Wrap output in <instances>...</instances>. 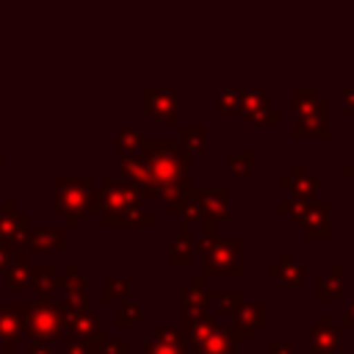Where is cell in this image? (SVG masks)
<instances>
[{
    "label": "cell",
    "instance_id": "e0dca14e",
    "mask_svg": "<svg viewBox=\"0 0 354 354\" xmlns=\"http://www.w3.org/2000/svg\"><path fill=\"white\" fill-rule=\"evenodd\" d=\"M0 241H11V243H19V241H28V218L22 213L14 210V205H6V213L0 216Z\"/></svg>",
    "mask_w": 354,
    "mask_h": 354
},
{
    "label": "cell",
    "instance_id": "60d3db41",
    "mask_svg": "<svg viewBox=\"0 0 354 354\" xmlns=\"http://www.w3.org/2000/svg\"><path fill=\"white\" fill-rule=\"evenodd\" d=\"M94 348L86 343V340H77V337H72L69 343H66V354H91Z\"/></svg>",
    "mask_w": 354,
    "mask_h": 354
},
{
    "label": "cell",
    "instance_id": "7bdbcfd3",
    "mask_svg": "<svg viewBox=\"0 0 354 354\" xmlns=\"http://www.w3.org/2000/svg\"><path fill=\"white\" fill-rule=\"evenodd\" d=\"M340 321H343V326H348V329L354 326V301H346V304H343V318H340Z\"/></svg>",
    "mask_w": 354,
    "mask_h": 354
},
{
    "label": "cell",
    "instance_id": "f35d334b",
    "mask_svg": "<svg viewBox=\"0 0 354 354\" xmlns=\"http://www.w3.org/2000/svg\"><path fill=\"white\" fill-rule=\"evenodd\" d=\"M266 354H293V343L285 337H268Z\"/></svg>",
    "mask_w": 354,
    "mask_h": 354
},
{
    "label": "cell",
    "instance_id": "e575fe53",
    "mask_svg": "<svg viewBox=\"0 0 354 354\" xmlns=\"http://www.w3.org/2000/svg\"><path fill=\"white\" fill-rule=\"evenodd\" d=\"M310 205H313V202H307V199H299V196H288V199H282V202H279V210H285L288 216H293L296 221H301Z\"/></svg>",
    "mask_w": 354,
    "mask_h": 354
},
{
    "label": "cell",
    "instance_id": "5bb4252c",
    "mask_svg": "<svg viewBox=\"0 0 354 354\" xmlns=\"http://www.w3.org/2000/svg\"><path fill=\"white\" fill-rule=\"evenodd\" d=\"M290 102H293L299 116H313V113L326 116V111H329V100L318 97V91L313 86H296L290 91Z\"/></svg>",
    "mask_w": 354,
    "mask_h": 354
},
{
    "label": "cell",
    "instance_id": "ab89813d",
    "mask_svg": "<svg viewBox=\"0 0 354 354\" xmlns=\"http://www.w3.org/2000/svg\"><path fill=\"white\" fill-rule=\"evenodd\" d=\"M127 351H130V346L122 337H113V340H105L102 343V354H127Z\"/></svg>",
    "mask_w": 354,
    "mask_h": 354
},
{
    "label": "cell",
    "instance_id": "4316f807",
    "mask_svg": "<svg viewBox=\"0 0 354 354\" xmlns=\"http://www.w3.org/2000/svg\"><path fill=\"white\" fill-rule=\"evenodd\" d=\"M138 147H141V127L138 124H119L116 127V149H119V155L138 152Z\"/></svg>",
    "mask_w": 354,
    "mask_h": 354
},
{
    "label": "cell",
    "instance_id": "484cf974",
    "mask_svg": "<svg viewBox=\"0 0 354 354\" xmlns=\"http://www.w3.org/2000/svg\"><path fill=\"white\" fill-rule=\"evenodd\" d=\"M8 266V285L11 288H28L30 285V263H28V254L25 252H17Z\"/></svg>",
    "mask_w": 354,
    "mask_h": 354
},
{
    "label": "cell",
    "instance_id": "8992f818",
    "mask_svg": "<svg viewBox=\"0 0 354 354\" xmlns=\"http://www.w3.org/2000/svg\"><path fill=\"white\" fill-rule=\"evenodd\" d=\"M216 326H218V318L210 310H183L180 324H177V335L191 348V346L202 343Z\"/></svg>",
    "mask_w": 354,
    "mask_h": 354
},
{
    "label": "cell",
    "instance_id": "836d02e7",
    "mask_svg": "<svg viewBox=\"0 0 354 354\" xmlns=\"http://www.w3.org/2000/svg\"><path fill=\"white\" fill-rule=\"evenodd\" d=\"M144 354H191V348L185 343H174V346H163V343H155V340H144L141 343Z\"/></svg>",
    "mask_w": 354,
    "mask_h": 354
},
{
    "label": "cell",
    "instance_id": "3957f363",
    "mask_svg": "<svg viewBox=\"0 0 354 354\" xmlns=\"http://www.w3.org/2000/svg\"><path fill=\"white\" fill-rule=\"evenodd\" d=\"M205 252V277L213 274H227V277H241L243 274V241L230 235V238H216Z\"/></svg>",
    "mask_w": 354,
    "mask_h": 354
},
{
    "label": "cell",
    "instance_id": "5b68a950",
    "mask_svg": "<svg viewBox=\"0 0 354 354\" xmlns=\"http://www.w3.org/2000/svg\"><path fill=\"white\" fill-rule=\"evenodd\" d=\"M64 326L77 337V340H86L91 348H102L105 337H102V324L94 313L88 310H69L64 304Z\"/></svg>",
    "mask_w": 354,
    "mask_h": 354
},
{
    "label": "cell",
    "instance_id": "d590c367",
    "mask_svg": "<svg viewBox=\"0 0 354 354\" xmlns=\"http://www.w3.org/2000/svg\"><path fill=\"white\" fill-rule=\"evenodd\" d=\"M124 293H127V279L124 277H105V290H102L105 301H116Z\"/></svg>",
    "mask_w": 354,
    "mask_h": 354
},
{
    "label": "cell",
    "instance_id": "ac0fdd59",
    "mask_svg": "<svg viewBox=\"0 0 354 354\" xmlns=\"http://www.w3.org/2000/svg\"><path fill=\"white\" fill-rule=\"evenodd\" d=\"M340 296H343V266L332 263L329 271L315 279V299L329 301V299H340Z\"/></svg>",
    "mask_w": 354,
    "mask_h": 354
},
{
    "label": "cell",
    "instance_id": "277c9868",
    "mask_svg": "<svg viewBox=\"0 0 354 354\" xmlns=\"http://www.w3.org/2000/svg\"><path fill=\"white\" fill-rule=\"evenodd\" d=\"M91 180L88 177H55V210L66 216V224H77V216L88 207Z\"/></svg>",
    "mask_w": 354,
    "mask_h": 354
},
{
    "label": "cell",
    "instance_id": "74e56055",
    "mask_svg": "<svg viewBox=\"0 0 354 354\" xmlns=\"http://www.w3.org/2000/svg\"><path fill=\"white\" fill-rule=\"evenodd\" d=\"M149 340H155V343H163V346H174V343H183V340H180V335H177V326H155Z\"/></svg>",
    "mask_w": 354,
    "mask_h": 354
},
{
    "label": "cell",
    "instance_id": "4fadbf2b",
    "mask_svg": "<svg viewBox=\"0 0 354 354\" xmlns=\"http://www.w3.org/2000/svg\"><path fill=\"white\" fill-rule=\"evenodd\" d=\"M232 324H238V326H243L249 332L266 329L268 326V304L266 301H257V299L241 301L238 310L232 313Z\"/></svg>",
    "mask_w": 354,
    "mask_h": 354
},
{
    "label": "cell",
    "instance_id": "7a4b0ae2",
    "mask_svg": "<svg viewBox=\"0 0 354 354\" xmlns=\"http://www.w3.org/2000/svg\"><path fill=\"white\" fill-rule=\"evenodd\" d=\"M19 318L28 335H33L39 343L44 337L61 335L64 329V304L55 301H36V304H19Z\"/></svg>",
    "mask_w": 354,
    "mask_h": 354
},
{
    "label": "cell",
    "instance_id": "2e32d148",
    "mask_svg": "<svg viewBox=\"0 0 354 354\" xmlns=\"http://www.w3.org/2000/svg\"><path fill=\"white\" fill-rule=\"evenodd\" d=\"M277 277L282 279L285 288H301V285H304L307 271H304L301 263H296L293 249H282V252H279V260H277Z\"/></svg>",
    "mask_w": 354,
    "mask_h": 354
},
{
    "label": "cell",
    "instance_id": "9a60e30c",
    "mask_svg": "<svg viewBox=\"0 0 354 354\" xmlns=\"http://www.w3.org/2000/svg\"><path fill=\"white\" fill-rule=\"evenodd\" d=\"M194 249H196V238L191 232L188 224H180L177 235L171 238L169 249H166V260L169 263H191L194 260Z\"/></svg>",
    "mask_w": 354,
    "mask_h": 354
},
{
    "label": "cell",
    "instance_id": "44dd1931",
    "mask_svg": "<svg viewBox=\"0 0 354 354\" xmlns=\"http://www.w3.org/2000/svg\"><path fill=\"white\" fill-rule=\"evenodd\" d=\"M102 218H105V224H141V227H149L155 221L152 213H147L141 205H124L119 210L105 213Z\"/></svg>",
    "mask_w": 354,
    "mask_h": 354
},
{
    "label": "cell",
    "instance_id": "cb8c5ba5",
    "mask_svg": "<svg viewBox=\"0 0 354 354\" xmlns=\"http://www.w3.org/2000/svg\"><path fill=\"white\" fill-rule=\"evenodd\" d=\"M22 329V318H19V310H11V307H0V337L6 343V348H14V340Z\"/></svg>",
    "mask_w": 354,
    "mask_h": 354
},
{
    "label": "cell",
    "instance_id": "b9f144b4",
    "mask_svg": "<svg viewBox=\"0 0 354 354\" xmlns=\"http://www.w3.org/2000/svg\"><path fill=\"white\" fill-rule=\"evenodd\" d=\"M343 108H346V113H354V86L343 88Z\"/></svg>",
    "mask_w": 354,
    "mask_h": 354
},
{
    "label": "cell",
    "instance_id": "f6af8a7d",
    "mask_svg": "<svg viewBox=\"0 0 354 354\" xmlns=\"http://www.w3.org/2000/svg\"><path fill=\"white\" fill-rule=\"evenodd\" d=\"M6 263H8V246H6L3 241H0V268H3Z\"/></svg>",
    "mask_w": 354,
    "mask_h": 354
},
{
    "label": "cell",
    "instance_id": "7402d4cb",
    "mask_svg": "<svg viewBox=\"0 0 354 354\" xmlns=\"http://www.w3.org/2000/svg\"><path fill=\"white\" fill-rule=\"evenodd\" d=\"M30 282L41 290L44 301H50L53 290L61 288V277H55V271L47 266V263H39V266H30Z\"/></svg>",
    "mask_w": 354,
    "mask_h": 354
},
{
    "label": "cell",
    "instance_id": "83f0119b",
    "mask_svg": "<svg viewBox=\"0 0 354 354\" xmlns=\"http://www.w3.org/2000/svg\"><path fill=\"white\" fill-rule=\"evenodd\" d=\"M260 108H268V91L263 86L243 88V94H241V113H252V111H260Z\"/></svg>",
    "mask_w": 354,
    "mask_h": 354
},
{
    "label": "cell",
    "instance_id": "52a82bcc",
    "mask_svg": "<svg viewBox=\"0 0 354 354\" xmlns=\"http://www.w3.org/2000/svg\"><path fill=\"white\" fill-rule=\"evenodd\" d=\"M196 199L202 205V224L205 227H218L221 221L230 218V188H224V185L196 188Z\"/></svg>",
    "mask_w": 354,
    "mask_h": 354
},
{
    "label": "cell",
    "instance_id": "30bf717a",
    "mask_svg": "<svg viewBox=\"0 0 354 354\" xmlns=\"http://www.w3.org/2000/svg\"><path fill=\"white\" fill-rule=\"evenodd\" d=\"M307 343H310L313 354H332L343 346V337H340V329L332 324V318L326 313H321L307 332Z\"/></svg>",
    "mask_w": 354,
    "mask_h": 354
},
{
    "label": "cell",
    "instance_id": "4dcf8cb0",
    "mask_svg": "<svg viewBox=\"0 0 354 354\" xmlns=\"http://www.w3.org/2000/svg\"><path fill=\"white\" fill-rule=\"evenodd\" d=\"M180 213H183V224H188V227H191V224H202V205H199V199H196V188H191V191L185 194Z\"/></svg>",
    "mask_w": 354,
    "mask_h": 354
},
{
    "label": "cell",
    "instance_id": "7c38bea8",
    "mask_svg": "<svg viewBox=\"0 0 354 354\" xmlns=\"http://www.w3.org/2000/svg\"><path fill=\"white\" fill-rule=\"evenodd\" d=\"M301 224H304V235L310 241H324L329 235V224H332V218H329V202L326 199H315L307 207Z\"/></svg>",
    "mask_w": 354,
    "mask_h": 354
},
{
    "label": "cell",
    "instance_id": "8d00e7d4",
    "mask_svg": "<svg viewBox=\"0 0 354 354\" xmlns=\"http://www.w3.org/2000/svg\"><path fill=\"white\" fill-rule=\"evenodd\" d=\"M243 119H246L249 124H260V122H266V124H271V127H277V124L282 122V116H279L277 111H268V108H260V111L243 113Z\"/></svg>",
    "mask_w": 354,
    "mask_h": 354
},
{
    "label": "cell",
    "instance_id": "9c48e42d",
    "mask_svg": "<svg viewBox=\"0 0 354 354\" xmlns=\"http://www.w3.org/2000/svg\"><path fill=\"white\" fill-rule=\"evenodd\" d=\"M279 185L288 188L290 196H299V199H307V202H315L318 199V177L301 160H296L290 166V171H285L279 177Z\"/></svg>",
    "mask_w": 354,
    "mask_h": 354
},
{
    "label": "cell",
    "instance_id": "1f68e13d",
    "mask_svg": "<svg viewBox=\"0 0 354 354\" xmlns=\"http://www.w3.org/2000/svg\"><path fill=\"white\" fill-rule=\"evenodd\" d=\"M144 318V310L138 301H122L119 313H116V324L119 326H130V324H138Z\"/></svg>",
    "mask_w": 354,
    "mask_h": 354
},
{
    "label": "cell",
    "instance_id": "d6986e66",
    "mask_svg": "<svg viewBox=\"0 0 354 354\" xmlns=\"http://www.w3.org/2000/svg\"><path fill=\"white\" fill-rule=\"evenodd\" d=\"M235 351V340L230 337L227 326H216L202 343L191 346V354H232Z\"/></svg>",
    "mask_w": 354,
    "mask_h": 354
},
{
    "label": "cell",
    "instance_id": "ee69618b",
    "mask_svg": "<svg viewBox=\"0 0 354 354\" xmlns=\"http://www.w3.org/2000/svg\"><path fill=\"white\" fill-rule=\"evenodd\" d=\"M28 354H58V351H53V348H50V346H44V343H33Z\"/></svg>",
    "mask_w": 354,
    "mask_h": 354
},
{
    "label": "cell",
    "instance_id": "8fae6325",
    "mask_svg": "<svg viewBox=\"0 0 354 354\" xmlns=\"http://www.w3.org/2000/svg\"><path fill=\"white\" fill-rule=\"evenodd\" d=\"M61 288L66 290V307L69 310H88V279L77 271V266L75 263H69L66 266V274L61 277Z\"/></svg>",
    "mask_w": 354,
    "mask_h": 354
},
{
    "label": "cell",
    "instance_id": "d4e9b609",
    "mask_svg": "<svg viewBox=\"0 0 354 354\" xmlns=\"http://www.w3.org/2000/svg\"><path fill=\"white\" fill-rule=\"evenodd\" d=\"M28 243L36 249H61L64 246V227H39L28 235Z\"/></svg>",
    "mask_w": 354,
    "mask_h": 354
},
{
    "label": "cell",
    "instance_id": "ba28073f",
    "mask_svg": "<svg viewBox=\"0 0 354 354\" xmlns=\"http://www.w3.org/2000/svg\"><path fill=\"white\" fill-rule=\"evenodd\" d=\"M141 97H144L147 111H149L155 119L169 122V124L177 122V116H180V94H177L174 88H166V86H147V88L141 91Z\"/></svg>",
    "mask_w": 354,
    "mask_h": 354
},
{
    "label": "cell",
    "instance_id": "f546056e",
    "mask_svg": "<svg viewBox=\"0 0 354 354\" xmlns=\"http://www.w3.org/2000/svg\"><path fill=\"white\" fill-rule=\"evenodd\" d=\"M243 301V293L241 290H227V293H218L216 296V301H213V307H210V313L218 318V315H232L235 310H238V304Z\"/></svg>",
    "mask_w": 354,
    "mask_h": 354
},
{
    "label": "cell",
    "instance_id": "f1b7e54d",
    "mask_svg": "<svg viewBox=\"0 0 354 354\" xmlns=\"http://www.w3.org/2000/svg\"><path fill=\"white\" fill-rule=\"evenodd\" d=\"M254 160H257L254 149H235L227 155V166L232 174H249L254 169Z\"/></svg>",
    "mask_w": 354,
    "mask_h": 354
},
{
    "label": "cell",
    "instance_id": "6da1fadb",
    "mask_svg": "<svg viewBox=\"0 0 354 354\" xmlns=\"http://www.w3.org/2000/svg\"><path fill=\"white\" fill-rule=\"evenodd\" d=\"M138 155L149 171L155 194L171 185H191V155L183 152L177 138H141Z\"/></svg>",
    "mask_w": 354,
    "mask_h": 354
},
{
    "label": "cell",
    "instance_id": "603a6c76",
    "mask_svg": "<svg viewBox=\"0 0 354 354\" xmlns=\"http://www.w3.org/2000/svg\"><path fill=\"white\" fill-rule=\"evenodd\" d=\"M177 144L185 155H194L205 147V127L202 124H180L177 127Z\"/></svg>",
    "mask_w": 354,
    "mask_h": 354
},
{
    "label": "cell",
    "instance_id": "bcb514c9",
    "mask_svg": "<svg viewBox=\"0 0 354 354\" xmlns=\"http://www.w3.org/2000/svg\"><path fill=\"white\" fill-rule=\"evenodd\" d=\"M340 169H343V174H348V177L354 180V160H346V163H343Z\"/></svg>",
    "mask_w": 354,
    "mask_h": 354
},
{
    "label": "cell",
    "instance_id": "ffe728a7",
    "mask_svg": "<svg viewBox=\"0 0 354 354\" xmlns=\"http://www.w3.org/2000/svg\"><path fill=\"white\" fill-rule=\"evenodd\" d=\"M290 133H293V138H326L332 133V127H329L326 116L313 113V116H299L293 122Z\"/></svg>",
    "mask_w": 354,
    "mask_h": 354
},
{
    "label": "cell",
    "instance_id": "d6a6232c",
    "mask_svg": "<svg viewBox=\"0 0 354 354\" xmlns=\"http://www.w3.org/2000/svg\"><path fill=\"white\" fill-rule=\"evenodd\" d=\"M241 94H243V88H241V86L224 88V91H218V94H216V105H218L221 111H241Z\"/></svg>",
    "mask_w": 354,
    "mask_h": 354
}]
</instances>
